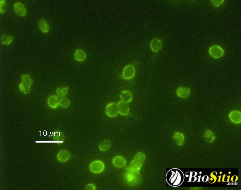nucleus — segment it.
<instances>
[{
  "instance_id": "obj_1",
  "label": "nucleus",
  "mask_w": 241,
  "mask_h": 190,
  "mask_svg": "<svg viewBox=\"0 0 241 190\" xmlns=\"http://www.w3.org/2000/svg\"><path fill=\"white\" fill-rule=\"evenodd\" d=\"M165 178L169 185L173 186H177L182 183L184 176L181 170L177 168H173L167 172Z\"/></svg>"
},
{
  "instance_id": "obj_2",
  "label": "nucleus",
  "mask_w": 241,
  "mask_h": 190,
  "mask_svg": "<svg viewBox=\"0 0 241 190\" xmlns=\"http://www.w3.org/2000/svg\"><path fill=\"white\" fill-rule=\"evenodd\" d=\"M90 171L94 174H99L102 172L105 168L104 163L100 160H95L92 161L89 166Z\"/></svg>"
},
{
  "instance_id": "obj_3",
  "label": "nucleus",
  "mask_w": 241,
  "mask_h": 190,
  "mask_svg": "<svg viewBox=\"0 0 241 190\" xmlns=\"http://www.w3.org/2000/svg\"><path fill=\"white\" fill-rule=\"evenodd\" d=\"M209 53L212 57L218 59L222 57L224 53L223 49L219 46L217 45H213L209 50Z\"/></svg>"
},
{
  "instance_id": "obj_4",
  "label": "nucleus",
  "mask_w": 241,
  "mask_h": 190,
  "mask_svg": "<svg viewBox=\"0 0 241 190\" xmlns=\"http://www.w3.org/2000/svg\"><path fill=\"white\" fill-rule=\"evenodd\" d=\"M106 115L110 117H114L116 116L118 113L117 105L114 102L108 103L105 108Z\"/></svg>"
},
{
  "instance_id": "obj_5",
  "label": "nucleus",
  "mask_w": 241,
  "mask_h": 190,
  "mask_svg": "<svg viewBox=\"0 0 241 190\" xmlns=\"http://www.w3.org/2000/svg\"><path fill=\"white\" fill-rule=\"evenodd\" d=\"M135 73V70L134 66L131 65H128L124 67L122 77L125 80L130 79L134 77Z\"/></svg>"
},
{
  "instance_id": "obj_6",
  "label": "nucleus",
  "mask_w": 241,
  "mask_h": 190,
  "mask_svg": "<svg viewBox=\"0 0 241 190\" xmlns=\"http://www.w3.org/2000/svg\"><path fill=\"white\" fill-rule=\"evenodd\" d=\"M14 10L15 13L19 16L24 17L27 14V10L24 5L20 2H16L13 5Z\"/></svg>"
},
{
  "instance_id": "obj_7",
  "label": "nucleus",
  "mask_w": 241,
  "mask_h": 190,
  "mask_svg": "<svg viewBox=\"0 0 241 190\" xmlns=\"http://www.w3.org/2000/svg\"><path fill=\"white\" fill-rule=\"evenodd\" d=\"M150 47L152 50L155 52L160 51L162 49V43L158 39L154 38L150 43Z\"/></svg>"
},
{
  "instance_id": "obj_8",
  "label": "nucleus",
  "mask_w": 241,
  "mask_h": 190,
  "mask_svg": "<svg viewBox=\"0 0 241 190\" xmlns=\"http://www.w3.org/2000/svg\"><path fill=\"white\" fill-rule=\"evenodd\" d=\"M229 117L233 122L235 124H239L241 121V112L237 110L231 111L229 114Z\"/></svg>"
},
{
  "instance_id": "obj_9",
  "label": "nucleus",
  "mask_w": 241,
  "mask_h": 190,
  "mask_svg": "<svg viewBox=\"0 0 241 190\" xmlns=\"http://www.w3.org/2000/svg\"><path fill=\"white\" fill-rule=\"evenodd\" d=\"M117 105L118 113L123 116L127 115L129 111L127 103L121 101L119 102Z\"/></svg>"
},
{
  "instance_id": "obj_10",
  "label": "nucleus",
  "mask_w": 241,
  "mask_h": 190,
  "mask_svg": "<svg viewBox=\"0 0 241 190\" xmlns=\"http://www.w3.org/2000/svg\"><path fill=\"white\" fill-rule=\"evenodd\" d=\"M120 96L121 101L127 103L131 102L133 98L132 93L128 90L122 91Z\"/></svg>"
},
{
  "instance_id": "obj_11",
  "label": "nucleus",
  "mask_w": 241,
  "mask_h": 190,
  "mask_svg": "<svg viewBox=\"0 0 241 190\" xmlns=\"http://www.w3.org/2000/svg\"><path fill=\"white\" fill-rule=\"evenodd\" d=\"M190 92V89L189 88L180 86L177 89L176 93L179 97L185 98L189 96Z\"/></svg>"
},
{
  "instance_id": "obj_12",
  "label": "nucleus",
  "mask_w": 241,
  "mask_h": 190,
  "mask_svg": "<svg viewBox=\"0 0 241 190\" xmlns=\"http://www.w3.org/2000/svg\"><path fill=\"white\" fill-rule=\"evenodd\" d=\"M74 58L76 61L81 62L86 60V55L83 50L81 49H78L75 51Z\"/></svg>"
},
{
  "instance_id": "obj_13",
  "label": "nucleus",
  "mask_w": 241,
  "mask_h": 190,
  "mask_svg": "<svg viewBox=\"0 0 241 190\" xmlns=\"http://www.w3.org/2000/svg\"><path fill=\"white\" fill-rule=\"evenodd\" d=\"M58 98L57 96L53 95L50 96L48 98L47 102L49 106L52 108H56L58 105Z\"/></svg>"
},
{
  "instance_id": "obj_14",
  "label": "nucleus",
  "mask_w": 241,
  "mask_h": 190,
  "mask_svg": "<svg viewBox=\"0 0 241 190\" xmlns=\"http://www.w3.org/2000/svg\"><path fill=\"white\" fill-rule=\"evenodd\" d=\"M39 27L43 33H46L49 31V26L47 21L44 19H41L38 23Z\"/></svg>"
},
{
  "instance_id": "obj_15",
  "label": "nucleus",
  "mask_w": 241,
  "mask_h": 190,
  "mask_svg": "<svg viewBox=\"0 0 241 190\" xmlns=\"http://www.w3.org/2000/svg\"><path fill=\"white\" fill-rule=\"evenodd\" d=\"M111 145V143L108 139L102 140L99 144V150L102 151H105L109 149Z\"/></svg>"
},
{
  "instance_id": "obj_16",
  "label": "nucleus",
  "mask_w": 241,
  "mask_h": 190,
  "mask_svg": "<svg viewBox=\"0 0 241 190\" xmlns=\"http://www.w3.org/2000/svg\"><path fill=\"white\" fill-rule=\"evenodd\" d=\"M21 78L22 80L21 83L23 85L27 87H31V86L33 84V80L29 75L26 74H23L21 75Z\"/></svg>"
},
{
  "instance_id": "obj_17",
  "label": "nucleus",
  "mask_w": 241,
  "mask_h": 190,
  "mask_svg": "<svg viewBox=\"0 0 241 190\" xmlns=\"http://www.w3.org/2000/svg\"><path fill=\"white\" fill-rule=\"evenodd\" d=\"M13 37L11 35L6 34H3L1 37L2 43L5 46H8L11 44L13 41Z\"/></svg>"
},
{
  "instance_id": "obj_18",
  "label": "nucleus",
  "mask_w": 241,
  "mask_h": 190,
  "mask_svg": "<svg viewBox=\"0 0 241 190\" xmlns=\"http://www.w3.org/2000/svg\"><path fill=\"white\" fill-rule=\"evenodd\" d=\"M71 156V155L68 152L65 150H61L59 154V159L61 162H65L68 160Z\"/></svg>"
},
{
  "instance_id": "obj_19",
  "label": "nucleus",
  "mask_w": 241,
  "mask_h": 190,
  "mask_svg": "<svg viewBox=\"0 0 241 190\" xmlns=\"http://www.w3.org/2000/svg\"><path fill=\"white\" fill-rule=\"evenodd\" d=\"M68 90L67 86L60 87L57 89L56 92L59 97H64L67 94Z\"/></svg>"
},
{
  "instance_id": "obj_20",
  "label": "nucleus",
  "mask_w": 241,
  "mask_h": 190,
  "mask_svg": "<svg viewBox=\"0 0 241 190\" xmlns=\"http://www.w3.org/2000/svg\"><path fill=\"white\" fill-rule=\"evenodd\" d=\"M112 163L114 166L117 167H121L124 165V161L122 157L117 156L113 159Z\"/></svg>"
},
{
  "instance_id": "obj_21",
  "label": "nucleus",
  "mask_w": 241,
  "mask_h": 190,
  "mask_svg": "<svg viewBox=\"0 0 241 190\" xmlns=\"http://www.w3.org/2000/svg\"><path fill=\"white\" fill-rule=\"evenodd\" d=\"M59 105L60 106L66 108L68 107L70 104V102L69 98L67 97L61 98L59 99Z\"/></svg>"
},
{
  "instance_id": "obj_22",
  "label": "nucleus",
  "mask_w": 241,
  "mask_h": 190,
  "mask_svg": "<svg viewBox=\"0 0 241 190\" xmlns=\"http://www.w3.org/2000/svg\"><path fill=\"white\" fill-rule=\"evenodd\" d=\"M204 137L205 140L209 142H212L215 138V136L213 132L207 130L204 134Z\"/></svg>"
},
{
  "instance_id": "obj_23",
  "label": "nucleus",
  "mask_w": 241,
  "mask_h": 190,
  "mask_svg": "<svg viewBox=\"0 0 241 190\" xmlns=\"http://www.w3.org/2000/svg\"><path fill=\"white\" fill-rule=\"evenodd\" d=\"M174 138L177 140V143L179 145H181L183 142L184 136L183 135L180 133H175Z\"/></svg>"
},
{
  "instance_id": "obj_24",
  "label": "nucleus",
  "mask_w": 241,
  "mask_h": 190,
  "mask_svg": "<svg viewBox=\"0 0 241 190\" xmlns=\"http://www.w3.org/2000/svg\"><path fill=\"white\" fill-rule=\"evenodd\" d=\"M6 2L4 0H1L0 1V12L1 14H3L5 12V8Z\"/></svg>"
},
{
  "instance_id": "obj_25",
  "label": "nucleus",
  "mask_w": 241,
  "mask_h": 190,
  "mask_svg": "<svg viewBox=\"0 0 241 190\" xmlns=\"http://www.w3.org/2000/svg\"><path fill=\"white\" fill-rule=\"evenodd\" d=\"M211 1L214 6L218 7L223 3L224 0H211Z\"/></svg>"
},
{
  "instance_id": "obj_26",
  "label": "nucleus",
  "mask_w": 241,
  "mask_h": 190,
  "mask_svg": "<svg viewBox=\"0 0 241 190\" xmlns=\"http://www.w3.org/2000/svg\"><path fill=\"white\" fill-rule=\"evenodd\" d=\"M96 188L95 185L93 184H89L87 185L85 188V190H95Z\"/></svg>"
},
{
  "instance_id": "obj_27",
  "label": "nucleus",
  "mask_w": 241,
  "mask_h": 190,
  "mask_svg": "<svg viewBox=\"0 0 241 190\" xmlns=\"http://www.w3.org/2000/svg\"><path fill=\"white\" fill-rule=\"evenodd\" d=\"M210 176L211 178L213 179L215 182L217 178L216 176L214 175L213 172L211 173Z\"/></svg>"
},
{
  "instance_id": "obj_28",
  "label": "nucleus",
  "mask_w": 241,
  "mask_h": 190,
  "mask_svg": "<svg viewBox=\"0 0 241 190\" xmlns=\"http://www.w3.org/2000/svg\"><path fill=\"white\" fill-rule=\"evenodd\" d=\"M235 176H233L231 178V181L232 182H235L238 179V177L236 176H235Z\"/></svg>"
}]
</instances>
